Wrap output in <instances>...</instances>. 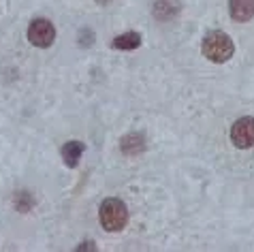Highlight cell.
Wrapping results in <instances>:
<instances>
[{"mask_svg": "<svg viewBox=\"0 0 254 252\" xmlns=\"http://www.w3.org/2000/svg\"><path fill=\"white\" fill-rule=\"evenodd\" d=\"M77 250H96V248L92 246V244H81V246L77 248Z\"/></svg>", "mask_w": 254, "mask_h": 252, "instance_id": "30bf717a", "label": "cell"}, {"mask_svg": "<svg viewBox=\"0 0 254 252\" xmlns=\"http://www.w3.org/2000/svg\"><path fill=\"white\" fill-rule=\"evenodd\" d=\"M141 45V34L137 32H126V34H120L111 41V47H116V50H137Z\"/></svg>", "mask_w": 254, "mask_h": 252, "instance_id": "9c48e42d", "label": "cell"}, {"mask_svg": "<svg viewBox=\"0 0 254 252\" xmlns=\"http://www.w3.org/2000/svg\"><path fill=\"white\" fill-rule=\"evenodd\" d=\"M96 2H98V4H107L109 0H96Z\"/></svg>", "mask_w": 254, "mask_h": 252, "instance_id": "8fae6325", "label": "cell"}, {"mask_svg": "<svg viewBox=\"0 0 254 252\" xmlns=\"http://www.w3.org/2000/svg\"><path fill=\"white\" fill-rule=\"evenodd\" d=\"M180 11V2L178 0H156L154 2V17L160 22H169L178 15Z\"/></svg>", "mask_w": 254, "mask_h": 252, "instance_id": "52a82bcc", "label": "cell"}, {"mask_svg": "<svg viewBox=\"0 0 254 252\" xmlns=\"http://www.w3.org/2000/svg\"><path fill=\"white\" fill-rule=\"evenodd\" d=\"M229 11L235 22H250L254 17V0H229Z\"/></svg>", "mask_w": 254, "mask_h": 252, "instance_id": "5b68a950", "label": "cell"}, {"mask_svg": "<svg viewBox=\"0 0 254 252\" xmlns=\"http://www.w3.org/2000/svg\"><path fill=\"white\" fill-rule=\"evenodd\" d=\"M120 148H122L124 156H137V154L145 150V139H143V135H139V132H130V135L122 137Z\"/></svg>", "mask_w": 254, "mask_h": 252, "instance_id": "8992f818", "label": "cell"}, {"mask_svg": "<svg viewBox=\"0 0 254 252\" xmlns=\"http://www.w3.org/2000/svg\"><path fill=\"white\" fill-rule=\"evenodd\" d=\"M54 39H56V28L49 19L37 17L28 26V41H30L34 47H49L54 43Z\"/></svg>", "mask_w": 254, "mask_h": 252, "instance_id": "3957f363", "label": "cell"}, {"mask_svg": "<svg viewBox=\"0 0 254 252\" xmlns=\"http://www.w3.org/2000/svg\"><path fill=\"white\" fill-rule=\"evenodd\" d=\"M201 50H203V56L211 62H227L235 54V45H233V41L227 32H209L203 39Z\"/></svg>", "mask_w": 254, "mask_h": 252, "instance_id": "6da1fadb", "label": "cell"}, {"mask_svg": "<svg viewBox=\"0 0 254 252\" xmlns=\"http://www.w3.org/2000/svg\"><path fill=\"white\" fill-rule=\"evenodd\" d=\"M101 225L109 233H118L128 222V207L120 199H105L101 205Z\"/></svg>", "mask_w": 254, "mask_h": 252, "instance_id": "7a4b0ae2", "label": "cell"}, {"mask_svg": "<svg viewBox=\"0 0 254 252\" xmlns=\"http://www.w3.org/2000/svg\"><path fill=\"white\" fill-rule=\"evenodd\" d=\"M231 141L239 150L252 148L254 145V118H239L231 126Z\"/></svg>", "mask_w": 254, "mask_h": 252, "instance_id": "277c9868", "label": "cell"}, {"mask_svg": "<svg viewBox=\"0 0 254 252\" xmlns=\"http://www.w3.org/2000/svg\"><path fill=\"white\" fill-rule=\"evenodd\" d=\"M81 154H83V143H79V141H68L62 145V160H64L68 167L79 165Z\"/></svg>", "mask_w": 254, "mask_h": 252, "instance_id": "ba28073f", "label": "cell"}]
</instances>
